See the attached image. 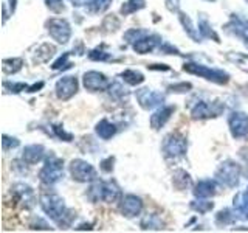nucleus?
I'll list each match as a JSON object with an SVG mask.
<instances>
[{
  "instance_id": "f257e3e1",
  "label": "nucleus",
  "mask_w": 248,
  "mask_h": 233,
  "mask_svg": "<svg viewBox=\"0 0 248 233\" xmlns=\"http://www.w3.org/2000/svg\"><path fill=\"white\" fill-rule=\"evenodd\" d=\"M41 205L44 208V212L48 215L53 221H56L59 224V221L65 216V213L68 210L64 205V200H62L59 196H54V194H45V196L41 198Z\"/></svg>"
},
{
  "instance_id": "f03ea898",
  "label": "nucleus",
  "mask_w": 248,
  "mask_h": 233,
  "mask_svg": "<svg viewBox=\"0 0 248 233\" xmlns=\"http://www.w3.org/2000/svg\"><path fill=\"white\" fill-rule=\"evenodd\" d=\"M62 165H64L62 160L54 157V155H51L50 159H46L44 168L41 169V181L48 185L56 183L62 177V174H64V166Z\"/></svg>"
},
{
  "instance_id": "7ed1b4c3",
  "label": "nucleus",
  "mask_w": 248,
  "mask_h": 233,
  "mask_svg": "<svg viewBox=\"0 0 248 233\" xmlns=\"http://www.w3.org/2000/svg\"><path fill=\"white\" fill-rule=\"evenodd\" d=\"M183 70H185V72H188V73L199 75L202 78H206V80L214 81V83H219V84L228 81V75L227 73L220 72V70H213V68H209L206 66L192 64V62H189V64H185Z\"/></svg>"
},
{
  "instance_id": "20e7f679",
  "label": "nucleus",
  "mask_w": 248,
  "mask_h": 233,
  "mask_svg": "<svg viewBox=\"0 0 248 233\" xmlns=\"http://www.w3.org/2000/svg\"><path fill=\"white\" fill-rule=\"evenodd\" d=\"M70 173H72L73 179L78 182H90L96 179V171L90 163L84 160H73L70 165Z\"/></svg>"
},
{
  "instance_id": "39448f33",
  "label": "nucleus",
  "mask_w": 248,
  "mask_h": 233,
  "mask_svg": "<svg viewBox=\"0 0 248 233\" xmlns=\"http://www.w3.org/2000/svg\"><path fill=\"white\" fill-rule=\"evenodd\" d=\"M163 151H165L166 157H182L186 152V138L180 134L168 135L165 143H163Z\"/></svg>"
},
{
  "instance_id": "423d86ee",
  "label": "nucleus",
  "mask_w": 248,
  "mask_h": 233,
  "mask_svg": "<svg viewBox=\"0 0 248 233\" xmlns=\"http://www.w3.org/2000/svg\"><path fill=\"white\" fill-rule=\"evenodd\" d=\"M46 27H48L50 36L59 44H65L70 36H72V30H70L68 22L64 19H50L46 22Z\"/></svg>"
},
{
  "instance_id": "0eeeda50",
  "label": "nucleus",
  "mask_w": 248,
  "mask_h": 233,
  "mask_svg": "<svg viewBox=\"0 0 248 233\" xmlns=\"http://www.w3.org/2000/svg\"><path fill=\"white\" fill-rule=\"evenodd\" d=\"M239 173L240 169L239 166L236 165V163L232 162H225L220 165V168L217 169V179L225 183L227 186H234L237 183V179H239Z\"/></svg>"
},
{
  "instance_id": "6e6552de",
  "label": "nucleus",
  "mask_w": 248,
  "mask_h": 233,
  "mask_svg": "<svg viewBox=\"0 0 248 233\" xmlns=\"http://www.w3.org/2000/svg\"><path fill=\"white\" fill-rule=\"evenodd\" d=\"M228 123H230V129H231L232 137L240 138L248 134V115H245L242 112H232Z\"/></svg>"
},
{
  "instance_id": "1a4fd4ad",
  "label": "nucleus",
  "mask_w": 248,
  "mask_h": 233,
  "mask_svg": "<svg viewBox=\"0 0 248 233\" xmlns=\"http://www.w3.org/2000/svg\"><path fill=\"white\" fill-rule=\"evenodd\" d=\"M110 81L107 80V76L99 73V72H87L84 75V85L85 89L93 90V92H98V90H104L107 87H110Z\"/></svg>"
},
{
  "instance_id": "9d476101",
  "label": "nucleus",
  "mask_w": 248,
  "mask_h": 233,
  "mask_svg": "<svg viewBox=\"0 0 248 233\" xmlns=\"http://www.w3.org/2000/svg\"><path fill=\"white\" fill-rule=\"evenodd\" d=\"M78 90V81L73 76H65L58 81L56 84V95L59 100L72 98Z\"/></svg>"
},
{
  "instance_id": "9b49d317",
  "label": "nucleus",
  "mask_w": 248,
  "mask_h": 233,
  "mask_svg": "<svg viewBox=\"0 0 248 233\" xmlns=\"http://www.w3.org/2000/svg\"><path fill=\"white\" fill-rule=\"evenodd\" d=\"M222 112V106L219 104H211L208 101H200L192 109V116L194 118H209V116H216Z\"/></svg>"
},
{
  "instance_id": "f8f14e48",
  "label": "nucleus",
  "mask_w": 248,
  "mask_h": 233,
  "mask_svg": "<svg viewBox=\"0 0 248 233\" xmlns=\"http://www.w3.org/2000/svg\"><path fill=\"white\" fill-rule=\"evenodd\" d=\"M137 98L140 101V104H141L144 109H151L154 106H158L160 103H163V95L158 92H154V90H149V89H141L137 92Z\"/></svg>"
},
{
  "instance_id": "ddd939ff",
  "label": "nucleus",
  "mask_w": 248,
  "mask_h": 233,
  "mask_svg": "<svg viewBox=\"0 0 248 233\" xmlns=\"http://www.w3.org/2000/svg\"><path fill=\"white\" fill-rule=\"evenodd\" d=\"M141 199L137 198V196H132V194H127L121 199V212L132 217V216H137L140 212H141Z\"/></svg>"
},
{
  "instance_id": "4468645a",
  "label": "nucleus",
  "mask_w": 248,
  "mask_h": 233,
  "mask_svg": "<svg viewBox=\"0 0 248 233\" xmlns=\"http://www.w3.org/2000/svg\"><path fill=\"white\" fill-rule=\"evenodd\" d=\"M174 109L172 106H169V107H161L160 111L155 112L152 116H151V124H152V128L154 129H160L161 126H165V123L170 118V114L174 112Z\"/></svg>"
},
{
  "instance_id": "2eb2a0df",
  "label": "nucleus",
  "mask_w": 248,
  "mask_h": 233,
  "mask_svg": "<svg viewBox=\"0 0 248 233\" xmlns=\"http://www.w3.org/2000/svg\"><path fill=\"white\" fill-rule=\"evenodd\" d=\"M155 36H147V33L144 36H141L138 39V41H135L134 44V49L135 51H138L140 54H144V53H149L155 49V45H157L158 41H155Z\"/></svg>"
},
{
  "instance_id": "dca6fc26",
  "label": "nucleus",
  "mask_w": 248,
  "mask_h": 233,
  "mask_svg": "<svg viewBox=\"0 0 248 233\" xmlns=\"http://www.w3.org/2000/svg\"><path fill=\"white\" fill-rule=\"evenodd\" d=\"M44 155V148L41 145H30L23 151V160L30 165H34L36 162H39Z\"/></svg>"
},
{
  "instance_id": "f3484780",
  "label": "nucleus",
  "mask_w": 248,
  "mask_h": 233,
  "mask_svg": "<svg viewBox=\"0 0 248 233\" xmlns=\"http://www.w3.org/2000/svg\"><path fill=\"white\" fill-rule=\"evenodd\" d=\"M214 193H216V183L213 181H200L196 186V190H194V194L200 199L213 196Z\"/></svg>"
},
{
  "instance_id": "a211bd4d",
  "label": "nucleus",
  "mask_w": 248,
  "mask_h": 233,
  "mask_svg": "<svg viewBox=\"0 0 248 233\" xmlns=\"http://www.w3.org/2000/svg\"><path fill=\"white\" fill-rule=\"evenodd\" d=\"M116 132V128L115 124H112L108 120H101L98 124H96V134L103 138V140H108L115 135Z\"/></svg>"
},
{
  "instance_id": "6ab92c4d",
  "label": "nucleus",
  "mask_w": 248,
  "mask_h": 233,
  "mask_svg": "<svg viewBox=\"0 0 248 233\" xmlns=\"http://www.w3.org/2000/svg\"><path fill=\"white\" fill-rule=\"evenodd\" d=\"M228 28H232V33L237 37L248 41V22L240 19H232V22L228 25Z\"/></svg>"
},
{
  "instance_id": "aec40b11",
  "label": "nucleus",
  "mask_w": 248,
  "mask_h": 233,
  "mask_svg": "<svg viewBox=\"0 0 248 233\" xmlns=\"http://www.w3.org/2000/svg\"><path fill=\"white\" fill-rule=\"evenodd\" d=\"M144 5H146L144 0H127V2L121 6V14H124V16L132 14V13L144 8Z\"/></svg>"
},
{
  "instance_id": "412c9836",
  "label": "nucleus",
  "mask_w": 248,
  "mask_h": 233,
  "mask_svg": "<svg viewBox=\"0 0 248 233\" xmlns=\"http://www.w3.org/2000/svg\"><path fill=\"white\" fill-rule=\"evenodd\" d=\"M121 76H123V80L130 85H137L144 81V76L140 72H137V70H126Z\"/></svg>"
},
{
  "instance_id": "4be33fe9",
  "label": "nucleus",
  "mask_w": 248,
  "mask_h": 233,
  "mask_svg": "<svg viewBox=\"0 0 248 233\" xmlns=\"http://www.w3.org/2000/svg\"><path fill=\"white\" fill-rule=\"evenodd\" d=\"M22 64H23V61L19 59V58L5 59L3 61V72L5 73H16V72H19V70L22 68Z\"/></svg>"
},
{
  "instance_id": "5701e85b",
  "label": "nucleus",
  "mask_w": 248,
  "mask_h": 233,
  "mask_svg": "<svg viewBox=\"0 0 248 233\" xmlns=\"http://www.w3.org/2000/svg\"><path fill=\"white\" fill-rule=\"evenodd\" d=\"M189 182H191L189 174L185 173L183 169H178L174 174V185L177 186V188H186V186L189 185Z\"/></svg>"
},
{
  "instance_id": "b1692460",
  "label": "nucleus",
  "mask_w": 248,
  "mask_h": 233,
  "mask_svg": "<svg viewBox=\"0 0 248 233\" xmlns=\"http://www.w3.org/2000/svg\"><path fill=\"white\" fill-rule=\"evenodd\" d=\"M112 0H92L89 3V11L90 13H103L110 6Z\"/></svg>"
},
{
  "instance_id": "393cba45",
  "label": "nucleus",
  "mask_w": 248,
  "mask_h": 233,
  "mask_svg": "<svg viewBox=\"0 0 248 233\" xmlns=\"http://www.w3.org/2000/svg\"><path fill=\"white\" fill-rule=\"evenodd\" d=\"M194 210H197L199 213H206V212H209L213 207H214V204L213 202H206V200H200V202H194V204L191 205Z\"/></svg>"
},
{
  "instance_id": "a878e982",
  "label": "nucleus",
  "mask_w": 248,
  "mask_h": 233,
  "mask_svg": "<svg viewBox=\"0 0 248 233\" xmlns=\"http://www.w3.org/2000/svg\"><path fill=\"white\" fill-rule=\"evenodd\" d=\"M180 20H182V23H183L185 30H188V34H189L191 37H194V39H199V36L196 34V28H194V27L191 25L189 17H186V16H185L183 13H180Z\"/></svg>"
},
{
  "instance_id": "bb28decb",
  "label": "nucleus",
  "mask_w": 248,
  "mask_h": 233,
  "mask_svg": "<svg viewBox=\"0 0 248 233\" xmlns=\"http://www.w3.org/2000/svg\"><path fill=\"white\" fill-rule=\"evenodd\" d=\"M46 2V6L50 8L51 11L54 13H61L64 10V5H62V0H45Z\"/></svg>"
},
{
  "instance_id": "cd10ccee",
  "label": "nucleus",
  "mask_w": 248,
  "mask_h": 233,
  "mask_svg": "<svg viewBox=\"0 0 248 233\" xmlns=\"http://www.w3.org/2000/svg\"><path fill=\"white\" fill-rule=\"evenodd\" d=\"M89 58L93 59V61H107V59H110V54H107L104 51L95 50V51H90L89 53Z\"/></svg>"
},
{
  "instance_id": "c85d7f7f",
  "label": "nucleus",
  "mask_w": 248,
  "mask_h": 233,
  "mask_svg": "<svg viewBox=\"0 0 248 233\" xmlns=\"http://www.w3.org/2000/svg\"><path fill=\"white\" fill-rule=\"evenodd\" d=\"M143 222H147V225H151V229H160V225H161L160 221H158V217L157 216H152V215L151 216H146Z\"/></svg>"
},
{
  "instance_id": "c756f323",
  "label": "nucleus",
  "mask_w": 248,
  "mask_h": 233,
  "mask_svg": "<svg viewBox=\"0 0 248 233\" xmlns=\"http://www.w3.org/2000/svg\"><path fill=\"white\" fill-rule=\"evenodd\" d=\"M17 145H19V142H17L16 138H8L6 135L3 137V150H5V151L10 150V146H11V148H16Z\"/></svg>"
},
{
  "instance_id": "7c9ffc66",
  "label": "nucleus",
  "mask_w": 248,
  "mask_h": 233,
  "mask_svg": "<svg viewBox=\"0 0 248 233\" xmlns=\"http://www.w3.org/2000/svg\"><path fill=\"white\" fill-rule=\"evenodd\" d=\"M110 163H113V157H107L106 160L101 162V169L106 171V173H108V171H112L113 165H110Z\"/></svg>"
},
{
  "instance_id": "2f4dec72",
  "label": "nucleus",
  "mask_w": 248,
  "mask_h": 233,
  "mask_svg": "<svg viewBox=\"0 0 248 233\" xmlns=\"http://www.w3.org/2000/svg\"><path fill=\"white\" fill-rule=\"evenodd\" d=\"M172 92H185V90H188L191 89V84H186V83H182V84H178V85H170L169 87Z\"/></svg>"
},
{
  "instance_id": "473e14b6",
  "label": "nucleus",
  "mask_w": 248,
  "mask_h": 233,
  "mask_svg": "<svg viewBox=\"0 0 248 233\" xmlns=\"http://www.w3.org/2000/svg\"><path fill=\"white\" fill-rule=\"evenodd\" d=\"M208 2H214V0H208Z\"/></svg>"
},
{
  "instance_id": "72a5a7b5",
  "label": "nucleus",
  "mask_w": 248,
  "mask_h": 233,
  "mask_svg": "<svg viewBox=\"0 0 248 233\" xmlns=\"http://www.w3.org/2000/svg\"><path fill=\"white\" fill-rule=\"evenodd\" d=\"M247 2H248V0H247Z\"/></svg>"
}]
</instances>
